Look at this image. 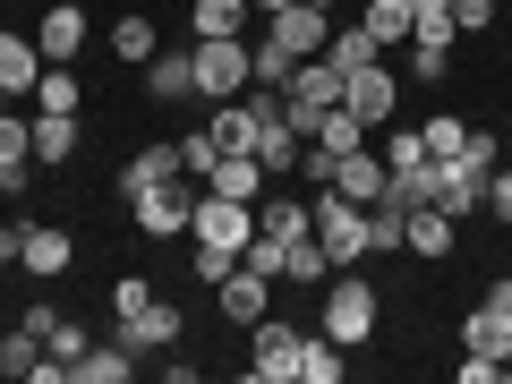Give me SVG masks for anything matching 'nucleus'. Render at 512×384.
Wrapping results in <instances>:
<instances>
[{"instance_id":"1","label":"nucleus","mask_w":512,"mask_h":384,"mask_svg":"<svg viewBox=\"0 0 512 384\" xmlns=\"http://www.w3.org/2000/svg\"><path fill=\"white\" fill-rule=\"evenodd\" d=\"M308 231L325 239V256H333V265H359V256H367V205H350V197H333V188H316Z\"/></svg>"},{"instance_id":"2","label":"nucleus","mask_w":512,"mask_h":384,"mask_svg":"<svg viewBox=\"0 0 512 384\" xmlns=\"http://www.w3.org/2000/svg\"><path fill=\"white\" fill-rule=\"evenodd\" d=\"M188 60H197V94H205V103H231V94L248 86V35L188 43Z\"/></svg>"},{"instance_id":"3","label":"nucleus","mask_w":512,"mask_h":384,"mask_svg":"<svg viewBox=\"0 0 512 384\" xmlns=\"http://www.w3.org/2000/svg\"><path fill=\"white\" fill-rule=\"evenodd\" d=\"M325 333H333L342 350H359L367 333H376V291H367L359 274H342V282L325 291Z\"/></svg>"},{"instance_id":"4","label":"nucleus","mask_w":512,"mask_h":384,"mask_svg":"<svg viewBox=\"0 0 512 384\" xmlns=\"http://www.w3.org/2000/svg\"><path fill=\"white\" fill-rule=\"evenodd\" d=\"M128 214H137V231H146V239H180V231H188V214H197V180L146 188V197H128Z\"/></svg>"},{"instance_id":"5","label":"nucleus","mask_w":512,"mask_h":384,"mask_svg":"<svg viewBox=\"0 0 512 384\" xmlns=\"http://www.w3.org/2000/svg\"><path fill=\"white\" fill-rule=\"evenodd\" d=\"M265 35H274L291 60H316V52L333 43V9H308V0H291V9H274V18H265Z\"/></svg>"},{"instance_id":"6","label":"nucleus","mask_w":512,"mask_h":384,"mask_svg":"<svg viewBox=\"0 0 512 384\" xmlns=\"http://www.w3.org/2000/svg\"><path fill=\"white\" fill-rule=\"evenodd\" d=\"M299 342H308V333L256 316V359H248V376H256V384H299Z\"/></svg>"},{"instance_id":"7","label":"nucleus","mask_w":512,"mask_h":384,"mask_svg":"<svg viewBox=\"0 0 512 384\" xmlns=\"http://www.w3.org/2000/svg\"><path fill=\"white\" fill-rule=\"evenodd\" d=\"M393 94H402V86H393V60H367V69H350L342 111H359V120H367V137H376V128L393 120Z\"/></svg>"},{"instance_id":"8","label":"nucleus","mask_w":512,"mask_h":384,"mask_svg":"<svg viewBox=\"0 0 512 384\" xmlns=\"http://www.w3.org/2000/svg\"><path fill=\"white\" fill-rule=\"evenodd\" d=\"M35 52H43V60H60V69L86 52V9H77V0H52V9L35 18Z\"/></svg>"},{"instance_id":"9","label":"nucleus","mask_w":512,"mask_h":384,"mask_svg":"<svg viewBox=\"0 0 512 384\" xmlns=\"http://www.w3.org/2000/svg\"><path fill=\"white\" fill-rule=\"evenodd\" d=\"M18 265H26L35 282H60V274L77 265V239L60 231V222H26V248H18Z\"/></svg>"},{"instance_id":"10","label":"nucleus","mask_w":512,"mask_h":384,"mask_svg":"<svg viewBox=\"0 0 512 384\" xmlns=\"http://www.w3.org/2000/svg\"><path fill=\"white\" fill-rule=\"evenodd\" d=\"M384 180H393V171H384V154L359 146V154H333V180H325V188H333V197H350V205H376Z\"/></svg>"},{"instance_id":"11","label":"nucleus","mask_w":512,"mask_h":384,"mask_svg":"<svg viewBox=\"0 0 512 384\" xmlns=\"http://www.w3.org/2000/svg\"><path fill=\"white\" fill-rule=\"evenodd\" d=\"M265 308H274V274H256V265H231V274H222V316H231V325H256Z\"/></svg>"},{"instance_id":"12","label":"nucleus","mask_w":512,"mask_h":384,"mask_svg":"<svg viewBox=\"0 0 512 384\" xmlns=\"http://www.w3.org/2000/svg\"><path fill=\"white\" fill-rule=\"evenodd\" d=\"M120 342L137 350V359H146V350H171V342H180V308H171V299H154V308L120 316Z\"/></svg>"},{"instance_id":"13","label":"nucleus","mask_w":512,"mask_h":384,"mask_svg":"<svg viewBox=\"0 0 512 384\" xmlns=\"http://www.w3.org/2000/svg\"><path fill=\"white\" fill-rule=\"evenodd\" d=\"M180 180V146H137L120 171V197H146V188H171Z\"/></svg>"},{"instance_id":"14","label":"nucleus","mask_w":512,"mask_h":384,"mask_svg":"<svg viewBox=\"0 0 512 384\" xmlns=\"http://www.w3.org/2000/svg\"><path fill=\"white\" fill-rule=\"evenodd\" d=\"M205 188H214V197H239V205H265V163H256V154H222V163L205 171Z\"/></svg>"},{"instance_id":"15","label":"nucleus","mask_w":512,"mask_h":384,"mask_svg":"<svg viewBox=\"0 0 512 384\" xmlns=\"http://www.w3.org/2000/svg\"><path fill=\"white\" fill-rule=\"evenodd\" d=\"M453 239H461V222L444 205H410V231H402L410 256H453Z\"/></svg>"},{"instance_id":"16","label":"nucleus","mask_w":512,"mask_h":384,"mask_svg":"<svg viewBox=\"0 0 512 384\" xmlns=\"http://www.w3.org/2000/svg\"><path fill=\"white\" fill-rule=\"evenodd\" d=\"M26 154H35V163H69V154H77V111H35Z\"/></svg>"},{"instance_id":"17","label":"nucleus","mask_w":512,"mask_h":384,"mask_svg":"<svg viewBox=\"0 0 512 384\" xmlns=\"http://www.w3.org/2000/svg\"><path fill=\"white\" fill-rule=\"evenodd\" d=\"M35 77H43V52H35V35H0V94L18 103V94H35Z\"/></svg>"},{"instance_id":"18","label":"nucleus","mask_w":512,"mask_h":384,"mask_svg":"<svg viewBox=\"0 0 512 384\" xmlns=\"http://www.w3.org/2000/svg\"><path fill=\"white\" fill-rule=\"evenodd\" d=\"M436 205L453 222H470L478 205H487V180H478V171H461V163H436Z\"/></svg>"},{"instance_id":"19","label":"nucleus","mask_w":512,"mask_h":384,"mask_svg":"<svg viewBox=\"0 0 512 384\" xmlns=\"http://www.w3.org/2000/svg\"><path fill=\"white\" fill-rule=\"evenodd\" d=\"M146 94H154V103L197 94V60H188V52H154V60H146Z\"/></svg>"},{"instance_id":"20","label":"nucleus","mask_w":512,"mask_h":384,"mask_svg":"<svg viewBox=\"0 0 512 384\" xmlns=\"http://www.w3.org/2000/svg\"><path fill=\"white\" fill-rule=\"evenodd\" d=\"M248 0H197V9H188V35L197 43H214V35H248Z\"/></svg>"},{"instance_id":"21","label":"nucleus","mask_w":512,"mask_h":384,"mask_svg":"<svg viewBox=\"0 0 512 384\" xmlns=\"http://www.w3.org/2000/svg\"><path fill=\"white\" fill-rule=\"evenodd\" d=\"M402 231H410V205L384 188V197L367 205V256H393V248H402Z\"/></svg>"},{"instance_id":"22","label":"nucleus","mask_w":512,"mask_h":384,"mask_svg":"<svg viewBox=\"0 0 512 384\" xmlns=\"http://www.w3.org/2000/svg\"><path fill=\"white\" fill-rule=\"evenodd\" d=\"M128 367H137V350H128V342H103V350L86 342V359L69 367V384H128Z\"/></svg>"},{"instance_id":"23","label":"nucleus","mask_w":512,"mask_h":384,"mask_svg":"<svg viewBox=\"0 0 512 384\" xmlns=\"http://www.w3.org/2000/svg\"><path fill=\"white\" fill-rule=\"evenodd\" d=\"M333 274V256H325V239L316 231H299L291 248H282V282H299V291H316V282Z\"/></svg>"},{"instance_id":"24","label":"nucleus","mask_w":512,"mask_h":384,"mask_svg":"<svg viewBox=\"0 0 512 384\" xmlns=\"http://www.w3.org/2000/svg\"><path fill=\"white\" fill-rule=\"evenodd\" d=\"M461 350H478V359H512V325L495 308H470V316H461Z\"/></svg>"},{"instance_id":"25","label":"nucleus","mask_w":512,"mask_h":384,"mask_svg":"<svg viewBox=\"0 0 512 384\" xmlns=\"http://www.w3.org/2000/svg\"><path fill=\"white\" fill-rule=\"evenodd\" d=\"M325 60L350 77V69H367V60H384V43L367 35V26H342V18H333V43H325Z\"/></svg>"},{"instance_id":"26","label":"nucleus","mask_w":512,"mask_h":384,"mask_svg":"<svg viewBox=\"0 0 512 384\" xmlns=\"http://www.w3.org/2000/svg\"><path fill=\"white\" fill-rule=\"evenodd\" d=\"M342 342H333V333H308V342H299V384H342Z\"/></svg>"},{"instance_id":"27","label":"nucleus","mask_w":512,"mask_h":384,"mask_svg":"<svg viewBox=\"0 0 512 384\" xmlns=\"http://www.w3.org/2000/svg\"><path fill=\"white\" fill-rule=\"evenodd\" d=\"M291 69H299V60L282 52L274 35H256V43H248V86H274V94H282V86H291Z\"/></svg>"},{"instance_id":"28","label":"nucleus","mask_w":512,"mask_h":384,"mask_svg":"<svg viewBox=\"0 0 512 384\" xmlns=\"http://www.w3.org/2000/svg\"><path fill=\"white\" fill-rule=\"evenodd\" d=\"M86 103V86H77L60 60H43V77H35V111H77Z\"/></svg>"},{"instance_id":"29","label":"nucleus","mask_w":512,"mask_h":384,"mask_svg":"<svg viewBox=\"0 0 512 384\" xmlns=\"http://www.w3.org/2000/svg\"><path fill=\"white\" fill-rule=\"evenodd\" d=\"M256 231H265V239H282V248H291V239L308 231V205H291V197H265V205H256Z\"/></svg>"},{"instance_id":"30","label":"nucleus","mask_w":512,"mask_h":384,"mask_svg":"<svg viewBox=\"0 0 512 384\" xmlns=\"http://www.w3.org/2000/svg\"><path fill=\"white\" fill-rule=\"evenodd\" d=\"M214 146H222V154H248V146H256V111H248V103H222V111H214Z\"/></svg>"},{"instance_id":"31","label":"nucleus","mask_w":512,"mask_h":384,"mask_svg":"<svg viewBox=\"0 0 512 384\" xmlns=\"http://www.w3.org/2000/svg\"><path fill=\"white\" fill-rule=\"evenodd\" d=\"M367 35H376L384 43V52H393V43H410V9H402V0H367Z\"/></svg>"},{"instance_id":"32","label":"nucleus","mask_w":512,"mask_h":384,"mask_svg":"<svg viewBox=\"0 0 512 384\" xmlns=\"http://www.w3.org/2000/svg\"><path fill=\"white\" fill-rule=\"evenodd\" d=\"M35 359H43V333H35V325L0 333V376H35Z\"/></svg>"},{"instance_id":"33","label":"nucleus","mask_w":512,"mask_h":384,"mask_svg":"<svg viewBox=\"0 0 512 384\" xmlns=\"http://www.w3.org/2000/svg\"><path fill=\"white\" fill-rule=\"evenodd\" d=\"M111 52H120V60H137V69H146V60L163 52V43H154V18H120V26H111Z\"/></svg>"},{"instance_id":"34","label":"nucleus","mask_w":512,"mask_h":384,"mask_svg":"<svg viewBox=\"0 0 512 384\" xmlns=\"http://www.w3.org/2000/svg\"><path fill=\"white\" fill-rule=\"evenodd\" d=\"M461 171H478V180H487L495 163H504V137H487V128H470V137H461V154H453Z\"/></svg>"},{"instance_id":"35","label":"nucleus","mask_w":512,"mask_h":384,"mask_svg":"<svg viewBox=\"0 0 512 384\" xmlns=\"http://www.w3.org/2000/svg\"><path fill=\"white\" fill-rule=\"evenodd\" d=\"M419 137H427V154H436V163H453V154H461V137H470V128H461L453 111H436V120H427Z\"/></svg>"},{"instance_id":"36","label":"nucleus","mask_w":512,"mask_h":384,"mask_svg":"<svg viewBox=\"0 0 512 384\" xmlns=\"http://www.w3.org/2000/svg\"><path fill=\"white\" fill-rule=\"evenodd\" d=\"M43 350H52L60 367H77V359H86V325H69V316H52V333H43Z\"/></svg>"},{"instance_id":"37","label":"nucleus","mask_w":512,"mask_h":384,"mask_svg":"<svg viewBox=\"0 0 512 384\" xmlns=\"http://www.w3.org/2000/svg\"><path fill=\"white\" fill-rule=\"evenodd\" d=\"M214 163H222L214 128H205V137H188V146H180V180H197V188H205V171H214Z\"/></svg>"},{"instance_id":"38","label":"nucleus","mask_w":512,"mask_h":384,"mask_svg":"<svg viewBox=\"0 0 512 384\" xmlns=\"http://www.w3.org/2000/svg\"><path fill=\"white\" fill-rule=\"evenodd\" d=\"M410 163H436V154H427L419 128H393V146H384V171H410Z\"/></svg>"},{"instance_id":"39","label":"nucleus","mask_w":512,"mask_h":384,"mask_svg":"<svg viewBox=\"0 0 512 384\" xmlns=\"http://www.w3.org/2000/svg\"><path fill=\"white\" fill-rule=\"evenodd\" d=\"M137 308H154V282L146 274H120V282H111V316H137Z\"/></svg>"},{"instance_id":"40","label":"nucleus","mask_w":512,"mask_h":384,"mask_svg":"<svg viewBox=\"0 0 512 384\" xmlns=\"http://www.w3.org/2000/svg\"><path fill=\"white\" fill-rule=\"evenodd\" d=\"M239 265V248H214V239H197V282H214L222 291V274Z\"/></svg>"},{"instance_id":"41","label":"nucleus","mask_w":512,"mask_h":384,"mask_svg":"<svg viewBox=\"0 0 512 384\" xmlns=\"http://www.w3.org/2000/svg\"><path fill=\"white\" fill-rule=\"evenodd\" d=\"M26 128H35V120H18V111H0V163H35V154H26Z\"/></svg>"},{"instance_id":"42","label":"nucleus","mask_w":512,"mask_h":384,"mask_svg":"<svg viewBox=\"0 0 512 384\" xmlns=\"http://www.w3.org/2000/svg\"><path fill=\"white\" fill-rule=\"evenodd\" d=\"M487 214H495V222H512V163H495V171H487Z\"/></svg>"},{"instance_id":"43","label":"nucleus","mask_w":512,"mask_h":384,"mask_svg":"<svg viewBox=\"0 0 512 384\" xmlns=\"http://www.w3.org/2000/svg\"><path fill=\"white\" fill-rule=\"evenodd\" d=\"M453 26H461V35H478V26H495V0H453Z\"/></svg>"},{"instance_id":"44","label":"nucleus","mask_w":512,"mask_h":384,"mask_svg":"<svg viewBox=\"0 0 512 384\" xmlns=\"http://www.w3.org/2000/svg\"><path fill=\"white\" fill-rule=\"evenodd\" d=\"M504 376V359H478V350H461V384H495Z\"/></svg>"},{"instance_id":"45","label":"nucleus","mask_w":512,"mask_h":384,"mask_svg":"<svg viewBox=\"0 0 512 384\" xmlns=\"http://www.w3.org/2000/svg\"><path fill=\"white\" fill-rule=\"evenodd\" d=\"M26 180H35V163H0V197H26Z\"/></svg>"},{"instance_id":"46","label":"nucleus","mask_w":512,"mask_h":384,"mask_svg":"<svg viewBox=\"0 0 512 384\" xmlns=\"http://www.w3.org/2000/svg\"><path fill=\"white\" fill-rule=\"evenodd\" d=\"M18 248H26V222H0V265H18Z\"/></svg>"},{"instance_id":"47","label":"nucleus","mask_w":512,"mask_h":384,"mask_svg":"<svg viewBox=\"0 0 512 384\" xmlns=\"http://www.w3.org/2000/svg\"><path fill=\"white\" fill-rule=\"evenodd\" d=\"M478 308H495V316L512 325V282H487V299H478Z\"/></svg>"},{"instance_id":"48","label":"nucleus","mask_w":512,"mask_h":384,"mask_svg":"<svg viewBox=\"0 0 512 384\" xmlns=\"http://www.w3.org/2000/svg\"><path fill=\"white\" fill-rule=\"evenodd\" d=\"M248 9H265V18H274V9H291V0H248Z\"/></svg>"},{"instance_id":"49","label":"nucleus","mask_w":512,"mask_h":384,"mask_svg":"<svg viewBox=\"0 0 512 384\" xmlns=\"http://www.w3.org/2000/svg\"><path fill=\"white\" fill-rule=\"evenodd\" d=\"M308 9H333V0H308Z\"/></svg>"},{"instance_id":"50","label":"nucleus","mask_w":512,"mask_h":384,"mask_svg":"<svg viewBox=\"0 0 512 384\" xmlns=\"http://www.w3.org/2000/svg\"><path fill=\"white\" fill-rule=\"evenodd\" d=\"M504 384H512V359H504Z\"/></svg>"},{"instance_id":"51","label":"nucleus","mask_w":512,"mask_h":384,"mask_svg":"<svg viewBox=\"0 0 512 384\" xmlns=\"http://www.w3.org/2000/svg\"><path fill=\"white\" fill-rule=\"evenodd\" d=\"M0 111H9V94H0Z\"/></svg>"}]
</instances>
